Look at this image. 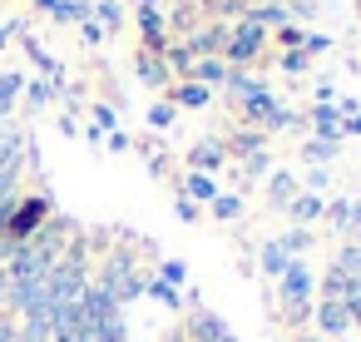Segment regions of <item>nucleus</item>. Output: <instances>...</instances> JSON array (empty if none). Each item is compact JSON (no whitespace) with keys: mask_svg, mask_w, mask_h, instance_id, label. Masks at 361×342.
Wrapping results in <instances>:
<instances>
[{"mask_svg":"<svg viewBox=\"0 0 361 342\" xmlns=\"http://www.w3.org/2000/svg\"><path fill=\"white\" fill-rule=\"evenodd\" d=\"M262 40H267V30L262 25H252V20H233V35H228V60L233 65H243V60H252L257 50H262Z\"/></svg>","mask_w":361,"mask_h":342,"instance_id":"nucleus-3","label":"nucleus"},{"mask_svg":"<svg viewBox=\"0 0 361 342\" xmlns=\"http://www.w3.org/2000/svg\"><path fill=\"white\" fill-rule=\"evenodd\" d=\"M287 263H292V258H287V248H282V243H267V248H262V268H267V273H277V278H282V273H287Z\"/></svg>","mask_w":361,"mask_h":342,"instance_id":"nucleus-8","label":"nucleus"},{"mask_svg":"<svg viewBox=\"0 0 361 342\" xmlns=\"http://www.w3.org/2000/svg\"><path fill=\"white\" fill-rule=\"evenodd\" d=\"M351 283H361V243H351V248H341V263H336Z\"/></svg>","mask_w":361,"mask_h":342,"instance_id":"nucleus-9","label":"nucleus"},{"mask_svg":"<svg viewBox=\"0 0 361 342\" xmlns=\"http://www.w3.org/2000/svg\"><path fill=\"white\" fill-rule=\"evenodd\" d=\"M45 213H50V204H45V199H25L20 208H11V218L0 223V228H6V238H11V243H30V238H35V228L45 223Z\"/></svg>","mask_w":361,"mask_h":342,"instance_id":"nucleus-1","label":"nucleus"},{"mask_svg":"<svg viewBox=\"0 0 361 342\" xmlns=\"http://www.w3.org/2000/svg\"><path fill=\"white\" fill-rule=\"evenodd\" d=\"M183 278V263H164V283H178Z\"/></svg>","mask_w":361,"mask_h":342,"instance_id":"nucleus-23","label":"nucleus"},{"mask_svg":"<svg viewBox=\"0 0 361 342\" xmlns=\"http://www.w3.org/2000/svg\"><path fill=\"white\" fill-rule=\"evenodd\" d=\"M346 134H361V114H346Z\"/></svg>","mask_w":361,"mask_h":342,"instance_id":"nucleus-25","label":"nucleus"},{"mask_svg":"<svg viewBox=\"0 0 361 342\" xmlns=\"http://www.w3.org/2000/svg\"><path fill=\"white\" fill-rule=\"evenodd\" d=\"M292 213H297V218H317V213H322V204H317L312 194H302V199H292Z\"/></svg>","mask_w":361,"mask_h":342,"instance_id":"nucleus-15","label":"nucleus"},{"mask_svg":"<svg viewBox=\"0 0 361 342\" xmlns=\"http://www.w3.org/2000/svg\"><path fill=\"white\" fill-rule=\"evenodd\" d=\"M341 307H346V317H351V322H361V283H351V288H346Z\"/></svg>","mask_w":361,"mask_h":342,"instance_id":"nucleus-14","label":"nucleus"},{"mask_svg":"<svg viewBox=\"0 0 361 342\" xmlns=\"http://www.w3.org/2000/svg\"><path fill=\"white\" fill-rule=\"evenodd\" d=\"M317 327H322V332H331V337H336V332H346V327H351V317H346V307H341V302H336V297H326V302H322V307H317Z\"/></svg>","mask_w":361,"mask_h":342,"instance_id":"nucleus-4","label":"nucleus"},{"mask_svg":"<svg viewBox=\"0 0 361 342\" xmlns=\"http://www.w3.org/2000/svg\"><path fill=\"white\" fill-rule=\"evenodd\" d=\"M139 80H144V85H164V80H169V70H164V60H159L154 50L139 55Z\"/></svg>","mask_w":361,"mask_h":342,"instance_id":"nucleus-5","label":"nucleus"},{"mask_svg":"<svg viewBox=\"0 0 361 342\" xmlns=\"http://www.w3.org/2000/svg\"><path fill=\"white\" fill-rule=\"evenodd\" d=\"M213 213H218V218H238V199H233V194L213 199Z\"/></svg>","mask_w":361,"mask_h":342,"instance_id":"nucleus-18","label":"nucleus"},{"mask_svg":"<svg viewBox=\"0 0 361 342\" xmlns=\"http://www.w3.org/2000/svg\"><path fill=\"white\" fill-rule=\"evenodd\" d=\"M302 342H322V337H302Z\"/></svg>","mask_w":361,"mask_h":342,"instance_id":"nucleus-28","label":"nucleus"},{"mask_svg":"<svg viewBox=\"0 0 361 342\" xmlns=\"http://www.w3.org/2000/svg\"><path fill=\"white\" fill-rule=\"evenodd\" d=\"M336 114H341L336 105H317V110H312V124L322 129V139H336V134H341V124H336Z\"/></svg>","mask_w":361,"mask_h":342,"instance_id":"nucleus-6","label":"nucleus"},{"mask_svg":"<svg viewBox=\"0 0 361 342\" xmlns=\"http://www.w3.org/2000/svg\"><path fill=\"white\" fill-rule=\"evenodd\" d=\"M277 283H282V307H287V317H302V312H307V297H312L307 268H302V263H287V273H282Z\"/></svg>","mask_w":361,"mask_h":342,"instance_id":"nucleus-2","label":"nucleus"},{"mask_svg":"<svg viewBox=\"0 0 361 342\" xmlns=\"http://www.w3.org/2000/svg\"><path fill=\"white\" fill-rule=\"evenodd\" d=\"M336 154V139H312L307 144V159H331Z\"/></svg>","mask_w":361,"mask_h":342,"instance_id":"nucleus-16","label":"nucleus"},{"mask_svg":"<svg viewBox=\"0 0 361 342\" xmlns=\"http://www.w3.org/2000/svg\"><path fill=\"white\" fill-rule=\"evenodd\" d=\"M149 124H154V129L173 124V105H154V110H149Z\"/></svg>","mask_w":361,"mask_h":342,"instance_id":"nucleus-17","label":"nucleus"},{"mask_svg":"<svg viewBox=\"0 0 361 342\" xmlns=\"http://www.w3.org/2000/svg\"><path fill=\"white\" fill-rule=\"evenodd\" d=\"M60 6H65V0H40V11H55V16H60Z\"/></svg>","mask_w":361,"mask_h":342,"instance_id":"nucleus-26","label":"nucleus"},{"mask_svg":"<svg viewBox=\"0 0 361 342\" xmlns=\"http://www.w3.org/2000/svg\"><path fill=\"white\" fill-rule=\"evenodd\" d=\"M193 164H198V169H208V174H213V169H218V164H223V149H218V144H198V149H193Z\"/></svg>","mask_w":361,"mask_h":342,"instance_id":"nucleus-10","label":"nucleus"},{"mask_svg":"<svg viewBox=\"0 0 361 342\" xmlns=\"http://www.w3.org/2000/svg\"><path fill=\"white\" fill-rule=\"evenodd\" d=\"M99 20H109V25H119V20H124L119 0H99Z\"/></svg>","mask_w":361,"mask_h":342,"instance_id":"nucleus-19","label":"nucleus"},{"mask_svg":"<svg viewBox=\"0 0 361 342\" xmlns=\"http://www.w3.org/2000/svg\"><path fill=\"white\" fill-rule=\"evenodd\" d=\"M188 194H193V199H208V204H213V199H218V184H213L208 174H193V179H188Z\"/></svg>","mask_w":361,"mask_h":342,"instance_id":"nucleus-11","label":"nucleus"},{"mask_svg":"<svg viewBox=\"0 0 361 342\" xmlns=\"http://www.w3.org/2000/svg\"><path fill=\"white\" fill-rule=\"evenodd\" d=\"M307 60H312L307 50H282V70H287V75H302V70H307Z\"/></svg>","mask_w":361,"mask_h":342,"instance_id":"nucleus-13","label":"nucleus"},{"mask_svg":"<svg viewBox=\"0 0 361 342\" xmlns=\"http://www.w3.org/2000/svg\"><path fill=\"white\" fill-rule=\"evenodd\" d=\"M134 6H154V0H134Z\"/></svg>","mask_w":361,"mask_h":342,"instance_id":"nucleus-27","label":"nucleus"},{"mask_svg":"<svg viewBox=\"0 0 361 342\" xmlns=\"http://www.w3.org/2000/svg\"><path fill=\"white\" fill-rule=\"evenodd\" d=\"M277 40H282V50H302V40H307V35H302V25H292V20H287V25H277Z\"/></svg>","mask_w":361,"mask_h":342,"instance_id":"nucleus-12","label":"nucleus"},{"mask_svg":"<svg viewBox=\"0 0 361 342\" xmlns=\"http://www.w3.org/2000/svg\"><path fill=\"white\" fill-rule=\"evenodd\" d=\"M292 189H297V184H292L287 174H277V179H272V199H277V204H282V199H292Z\"/></svg>","mask_w":361,"mask_h":342,"instance_id":"nucleus-20","label":"nucleus"},{"mask_svg":"<svg viewBox=\"0 0 361 342\" xmlns=\"http://www.w3.org/2000/svg\"><path fill=\"white\" fill-rule=\"evenodd\" d=\"M149 293H154V297H159V302H169V307H173V302H178V293H173V288H169V283H154V288H149Z\"/></svg>","mask_w":361,"mask_h":342,"instance_id":"nucleus-21","label":"nucleus"},{"mask_svg":"<svg viewBox=\"0 0 361 342\" xmlns=\"http://www.w3.org/2000/svg\"><path fill=\"white\" fill-rule=\"evenodd\" d=\"M0 342H16V327H11L6 317H0Z\"/></svg>","mask_w":361,"mask_h":342,"instance_id":"nucleus-24","label":"nucleus"},{"mask_svg":"<svg viewBox=\"0 0 361 342\" xmlns=\"http://www.w3.org/2000/svg\"><path fill=\"white\" fill-rule=\"evenodd\" d=\"M80 35H85V40H90V45H94V40H99V35H104V30H99V25H94V20H90V16H85V20H80Z\"/></svg>","mask_w":361,"mask_h":342,"instance_id":"nucleus-22","label":"nucleus"},{"mask_svg":"<svg viewBox=\"0 0 361 342\" xmlns=\"http://www.w3.org/2000/svg\"><path fill=\"white\" fill-rule=\"evenodd\" d=\"M173 100H178V105H188V110H203V105H208V90L188 80V85H178V90H173Z\"/></svg>","mask_w":361,"mask_h":342,"instance_id":"nucleus-7","label":"nucleus"}]
</instances>
